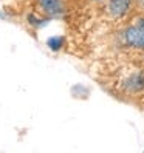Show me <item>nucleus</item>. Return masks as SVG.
I'll return each instance as SVG.
<instances>
[{
	"label": "nucleus",
	"mask_w": 144,
	"mask_h": 153,
	"mask_svg": "<svg viewBox=\"0 0 144 153\" xmlns=\"http://www.w3.org/2000/svg\"><path fill=\"white\" fill-rule=\"evenodd\" d=\"M124 88L130 93H137L141 91L144 88V73H137V74H132L129 79H125L124 82Z\"/></svg>",
	"instance_id": "4"
},
{
	"label": "nucleus",
	"mask_w": 144,
	"mask_h": 153,
	"mask_svg": "<svg viewBox=\"0 0 144 153\" xmlns=\"http://www.w3.org/2000/svg\"><path fill=\"white\" fill-rule=\"evenodd\" d=\"M124 43L132 48L144 50V23L132 25L122 33Z\"/></svg>",
	"instance_id": "1"
},
{
	"label": "nucleus",
	"mask_w": 144,
	"mask_h": 153,
	"mask_svg": "<svg viewBox=\"0 0 144 153\" xmlns=\"http://www.w3.org/2000/svg\"><path fill=\"white\" fill-rule=\"evenodd\" d=\"M133 0H109V13L115 19H119L129 11Z\"/></svg>",
	"instance_id": "3"
},
{
	"label": "nucleus",
	"mask_w": 144,
	"mask_h": 153,
	"mask_svg": "<svg viewBox=\"0 0 144 153\" xmlns=\"http://www.w3.org/2000/svg\"><path fill=\"white\" fill-rule=\"evenodd\" d=\"M135 3H137V6L140 8L141 11H144V0H133Z\"/></svg>",
	"instance_id": "6"
},
{
	"label": "nucleus",
	"mask_w": 144,
	"mask_h": 153,
	"mask_svg": "<svg viewBox=\"0 0 144 153\" xmlns=\"http://www.w3.org/2000/svg\"><path fill=\"white\" fill-rule=\"evenodd\" d=\"M37 5L48 17H60L65 11L64 0H37Z\"/></svg>",
	"instance_id": "2"
},
{
	"label": "nucleus",
	"mask_w": 144,
	"mask_h": 153,
	"mask_svg": "<svg viewBox=\"0 0 144 153\" xmlns=\"http://www.w3.org/2000/svg\"><path fill=\"white\" fill-rule=\"evenodd\" d=\"M47 45L48 48L53 50V51H57L62 48V45H64V37H60V36H56V37H50L47 40Z\"/></svg>",
	"instance_id": "5"
}]
</instances>
